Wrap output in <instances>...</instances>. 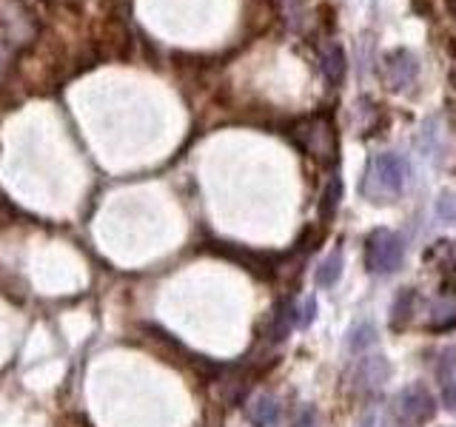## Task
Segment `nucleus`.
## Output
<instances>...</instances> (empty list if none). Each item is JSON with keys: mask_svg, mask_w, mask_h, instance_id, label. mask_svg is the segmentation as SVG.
<instances>
[{"mask_svg": "<svg viewBox=\"0 0 456 427\" xmlns=\"http://www.w3.org/2000/svg\"><path fill=\"white\" fill-rule=\"evenodd\" d=\"M413 305H417V294H413V288H405L403 294L396 296V302L391 308V327H394V331H399V327H405L411 322Z\"/></svg>", "mask_w": 456, "mask_h": 427, "instance_id": "obj_8", "label": "nucleus"}, {"mask_svg": "<svg viewBox=\"0 0 456 427\" xmlns=\"http://www.w3.org/2000/svg\"><path fill=\"white\" fill-rule=\"evenodd\" d=\"M399 410H403L405 416L411 422H417V424L431 422L436 416V399H434L431 391L425 388V384L413 382L403 393H399Z\"/></svg>", "mask_w": 456, "mask_h": 427, "instance_id": "obj_4", "label": "nucleus"}, {"mask_svg": "<svg viewBox=\"0 0 456 427\" xmlns=\"http://www.w3.org/2000/svg\"><path fill=\"white\" fill-rule=\"evenodd\" d=\"M377 342V331H374V325L370 322H362V325H356L351 327V334H348V350H362L368 345H374Z\"/></svg>", "mask_w": 456, "mask_h": 427, "instance_id": "obj_11", "label": "nucleus"}, {"mask_svg": "<svg viewBox=\"0 0 456 427\" xmlns=\"http://www.w3.org/2000/svg\"><path fill=\"white\" fill-rule=\"evenodd\" d=\"M342 277V251H331L325 256V262L317 268V282L322 285V288H331V285H337V279Z\"/></svg>", "mask_w": 456, "mask_h": 427, "instance_id": "obj_9", "label": "nucleus"}, {"mask_svg": "<svg viewBox=\"0 0 456 427\" xmlns=\"http://www.w3.org/2000/svg\"><path fill=\"white\" fill-rule=\"evenodd\" d=\"M403 256H405L403 237L388 231V228L370 231V237L365 242V268L370 274H377V277L394 274V270L403 265Z\"/></svg>", "mask_w": 456, "mask_h": 427, "instance_id": "obj_2", "label": "nucleus"}, {"mask_svg": "<svg viewBox=\"0 0 456 427\" xmlns=\"http://www.w3.org/2000/svg\"><path fill=\"white\" fill-rule=\"evenodd\" d=\"M314 310H317V302H314V296H308V299H305V305H303V310H299L297 325H308V322L314 319Z\"/></svg>", "mask_w": 456, "mask_h": 427, "instance_id": "obj_14", "label": "nucleus"}, {"mask_svg": "<svg viewBox=\"0 0 456 427\" xmlns=\"http://www.w3.org/2000/svg\"><path fill=\"white\" fill-rule=\"evenodd\" d=\"M354 379L360 391H377L391 379V362L385 359V356H365V359L356 365Z\"/></svg>", "mask_w": 456, "mask_h": 427, "instance_id": "obj_5", "label": "nucleus"}, {"mask_svg": "<svg viewBox=\"0 0 456 427\" xmlns=\"http://www.w3.org/2000/svg\"><path fill=\"white\" fill-rule=\"evenodd\" d=\"M405 189V163L391 151L374 154L365 165L362 194L370 203H394Z\"/></svg>", "mask_w": 456, "mask_h": 427, "instance_id": "obj_1", "label": "nucleus"}, {"mask_svg": "<svg viewBox=\"0 0 456 427\" xmlns=\"http://www.w3.org/2000/svg\"><path fill=\"white\" fill-rule=\"evenodd\" d=\"M322 68H325V77L331 83H342V77H346V54H342L339 46H328L325 49Z\"/></svg>", "mask_w": 456, "mask_h": 427, "instance_id": "obj_10", "label": "nucleus"}, {"mask_svg": "<svg viewBox=\"0 0 456 427\" xmlns=\"http://www.w3.org/2000/svg\"><path fill=\"white\" fill-rule=\"evenodd\" d=\"M417 75H419V63L408 49L399 46V49H391L382 57V77H385V83H388L391 92L408 89V85L417 80Z\"/></svg>", "mask_w": 456, "mask_h": 427, "instance_id": "obj_3", "label": "nucleus"}, {"mask_svg": "<svg viewBox=\"0 0 456 427\" xmlns=\"http://www.w3.org/2000/svg\"><path fill=\"white\" fill-rule=\"evenodd\" d=\"M436 214L445 222H453L456 225V194H442L436 199Z\"/></svg>", "mask_w": 456, "mask_h": 427, "instance_id": "obj_13", "label": "nucleus"}, {"mask_svg": "<svg viewBox=\"0 0 456 427\" xmlns=\"http://www.w3.org/2000/svg\"><path fill=\"white\" fill-rule=\"evenodd\" d=\"M379 424V416L377 413H368V416L362 419V427H377Z\"/></svg>", "mask_w": 456, "mask_h": 427, "instance_id": "obj_17", "label": "nucleus"}, {"mask_svg": "<svg viewBox=\"0 0 456 427\" xmlns=\"http://www.w3.org/2000/svg\"><path fill=\"white\" fill-rule=\"evenodd\" d=\"M311 422H314V410L308 407V410L303 413V419H299V422H297L294 427H311Z\"/></svg>", "mask_w": 456, "mask_h": 427, "instance_id": "obj_16", "label": "nucleus"}, {"mask_svg": "<svg viewBox=\"0 0 456 427\" xmlns=\"http://www.w3.org/2000/svg\"><path fill=\"white\" fill-rule=\"evenodd\" d=\"M445 402L451 410H456V382H445Z\"/></svg>", "mask_w": 456, "mask_h": 427, "instance_id": "obj_15", "label": "nucleus"}, {"mask_svg": "<svg viewBox=\"0 0 456 427\" xmlns=\"http://www.w3.org/2000/svg\"><path fill=\"white\" fill-rule=\"evenodd\" d=\"M428 327L436 334H445L456 327V302H439L428 313Z\"/></svg>", "mask_w": 456, "mask_h": 427, "instance_id": "obj_7", "label": "nucleus"}, {"mask_svg": "<svg viewBox=\"0 0 456 427\" xmlns=\"http://www.w3.org/2000/svg\"><path fill=\"white\" fill-rule=\"evenodd\" d=\"M246 416L254 427H274L280 419V402L271 393H260L251 399V405L246 407Z\"/></svg>", "mask_w": 456, "mask_h": 427, "instance_id": "obj_6", "label": "nucleus"}, {"mask_svg": "<svg viewBox=\"0 0 456 427\" xmlns=\"http://www.w3.org/2000/svg\"><path fill=\"white\" fill-rule=\"evenodd\" d=\"M339 194H342V182L339 177H334L331 182H328V189L322 194V205H320V214H322V220H331L337 208H339Z\"/></svg>", "mask_w": 456, "mask_h": 427, "instance_id": "obj_12", "label": "nucleus"}]
</instances>
